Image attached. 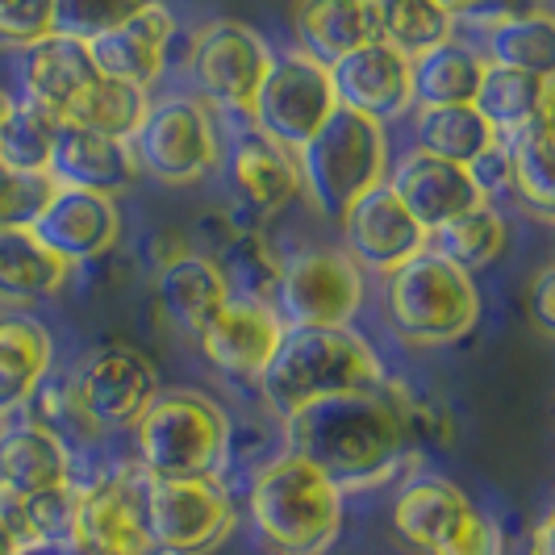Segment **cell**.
Here are the masks:
<instances>
[{
    "mask_svg": "<svg viewBox=\"0 0 555 555\" xmlns=\"http://www.w3.org/2000/svg\"><path fill=\"white\" fill-rule=\"evenodd\" d=\"M288 451L306 455L331 476L343 493L385 485L410 447L405 392L392 380L367 392H343L331 401L306 405L288 422Z\"/></svg>",
    "mask_w": 555,
    "mask_h": 555,
    "instance_id": "1",
    "label": "cell"
},
{
    "mask_svg": "<svg viewBox=\"0 0 555 555\" xmlns=\"http://www.w3.org/2000/svg\"><path fill=\"white\" fill-rule=\"evenodd\" d=\"M385 380L389 376L380 356L351 326H288L276 356L259 372V392L268 410L288 422L306 405L380 389Z\"/></svg>",
    "mask_w": 555,
    "mask_h": 555,
    "instance_id": "2",
    "label": "cell"
},
{
    "mask_svg": "<svg viewBox=\"0 0 555 555\" xmlns=\"http://www.w3.org/2000/svg\"><path fill=\"white\" fill-rule=\"evenodd\" d=\"M247 505L255 530L280 555H326L343 527V489L297 451L255 473Z\"/></svg>",
    "mask_w": 555,
    "mask_h": 555,
    "instance_id": "3",
    "label": "cell"
},
{
    "mask_svg": "<svg viewBox=\"0 0 555 555\" xmlns=\"http://www.w3.org/2000/svg\"><path fill=\"white\" fill-rule=\"evenodd\" d=\"M385 313L405 343L443 347L476 331L480 288L473 272L447 263L439 250L422 247L414 259H405L385 276Z\"/></svg>",
    "mask_w": 555,
    "mask_h": 555,
    "instance_id": "4",
    "label": "cell"
},
{
    "mask_svg": "<svg viewBox=\"0 0 555 555\" xmlns=\"http://www.w3.org/2000/svg\"><path fill=\"white\" fill-rule=\"evenodd\" d=\"M297 171L313 209L326 222H338L363 193H372L389 176L385 126L351 109H334L331 121L297 151Z\"/></svg>",
    "mask_w": 555,
    "mask_h": 555,
    "instance_id": "5",
    "label": "cell"
},
{
    "mask_svg": "<svg viewBox=\"0 0 555 555\" xmlns=\"http://www.w3.org/2000/svg\"><path fill=\"white\" fill-rule=\"evenodd\" d=\"M139 464L155 480L218 476L230 451V417L205 392L171 389L155 392L134 422Z\"/></svg>",
    "mask_w": 555,
    "mask_h": 555,
    "instance_id": "6",
    "label": "cell"
},
{
    "mask_svg": "<svg viewBox=\"0 0 555 555\" xmlns=\"http://www.w3.org/2000/svg\"><path fill=\"white\" fill-rule=\"evenodd\" d=\"M139 171L159 184H196L222 164L218 117L201 96H164L151 101L139 130L130 134Z\"/></svg>",
    "mask_w": 555,
    "mask_h": 555,
    "instance_id": "7",
    "label": "cell"
},
{
    "mask_svg": "<svg viewBox=\"0 0 555 555\" xmlns=\"http://www.w3.org/2000/svg\"><path fill=\"white\" fill-rule=\"evenodd\" d=\"M392 530L426 555H501V530L443 476H414L392 501Z\"/></svg>",
    "mask_w": 555,
    "mask_h": 555,
    "instance_id": "8",
    "label": "cell"
},
{
    "mask_svg": "<svg viewBox=\"0 0 555 555\" xmlns=\"http://www.w3.org/2000/svg\"><path fill=\"white\" fill-rule=\"evenodd\" d=\"M142 518L164 555H205L234 530V505L218 476L155 480L142 473Z\"/></svg>",
    "mask_w": 555,
    "mask_h": 555,
    "instance_id": "9",
    "label": "cell"
},
{
    "mask_svg": "<svg viewBox=\"0 0 555 555\" xmlns=\"http://www.w3.org/2000/svg\"><path fill=\"white\" fill-rule=\"evenodd\" d=\"M334 109H338V96H334L331 67L301 51H288V55H272L250 121H255V134L297 155L331 121Z\"/></svg>",
    "mask_w": 555,
    "mask_h": 555,
    "instance_id": "10",
    "label": "cell"
},
{
    "mask_svg": "<svg viewBox=\"0 0 555 555\" xmlns=\"http://www.w3.org/2000/svg\"><path fill=\"white\" fill-rule=\"evenodd\" d=\"M284 326H351L363 306V272L347 250L309 247L284 259L272 293Z\"/></svg>",
    "mask_w": 555,
    "mask_h": 555,
    "instance_id": "11",
    "label": "cell"
},
{
    "mask_svg": "<svg viewBox=\"0 0 555 555\" xmlns=\"http://www.w3.org/2000/svg\"><path fill=\"white\" fill-rule=\"evenodd\" d=\"M272 67V47L243 22H209L196 29L193 51H189V72H193L196 96L209 109H225L250 117L255 96L268 80Z\"/></svg>",
    "mask_w": 555,
    "mask_h": 555,
    "instance_id": "12",
    "label": "cell"
},
{
    "mask_svg": "<svg viewBox=\"0 0 555 555\" xmlns=\"http://www.w3.org/2000/svg\"><path fill=\"white\" fill-rule=\"evenodd\" d=\"M72 389L96 430H121V426H134L142 410L151 405V397L159 392V376L139 347L109 343L80 363Z\"/></svg>",
    "mask_w": 555,
    "mask_h": 555,
    "instance_id": "13",
    "label": "cell"
},
{
    "mask_svg": "<svg viewBox=\"0 0 555 555\" xmlns=\"http://www.w3.org/2000/svg\"><path fill=\"white\" fill-rule=\"evenodd\" d=\"M338 109H351L389 126L414 109V59L385 42H363L331 63Z\"/></svg>",
    "mask_w": 555,
    "mask_h": 555,
    "instance_id": "14",
    "label": "cell"
},
{
    "mask_svg": "<svg viewBox=\"0 0 555 555\" xmlns=\"http://www.w3.org/2000/svg\"><path fill=\"white\" fill-rule=\"evenodd\" d=\"M72 547L80 555H164L142 518V476H113L80 489Z\"/></svg>",
    "mask_w": 555,
    "mask_h": 555,
    "instance_id": "15",
    "label": "cell"
},
{
    "mask_svg": "<svg viewBox=\"0 0 555 555\" xmlns=\"http://www.w3.org/2000/svg\"><path fill=\"white\" fill-rule=\"evenodd\" d=\"M338 230H343L347 255L360 268L385 272V276H389L392 268H401L405 259H414L417 250L430 243V230H422L410 218V209L397 201L389 184H376L372 193H363L338 218Z\"/></svg>",
    "mask_w": 555,
    "mask_h": 555,
    "instance_id": "16",
    "label": "cell"
},
{
    "mask_svg": "<svg viewBox=\"0 0 555 555\" xmlns=\"http://www.w3.org/2000/svg\"><path fill=\"white\" fill-rule=\"evenodd\" d=\"M284 322L272 301H250V297H230L209 322L196 334L205 360L214 363L225 376H243V380H259V372L276 356L280 338H284Z\"/></svg>",
    "mask_w": 555,
    "mask_h": 555,
    "instance_id": "17",
    "label": "cell"
},
{
    "mask_svg": "<svg viewBox=\"0 0 555 555\" xmlns=\"http://www.w3.org/2000/svg\"><path fill=\"white\" fill-rule=\"evenodd\" d=\"M47 247L55 250L67 268L76 263H92L105 250H113L117 234H121V214L117 201L88 189H59L47 196L42 214L29 225Z\"/></svg>",
    "mask_w": 555,
    "mask_h": 555,
    "instance_id": "18",
    "label": "cell"
},
{
    "mask_svg": "<svg viewBox=\"0 0 555 555\" xmlns=\"http://www.w3.org/2000/svg\"><path fill=\"white\" fill-rule=\"evenodd\" d=\"M397 201L410 209L422 230H439L443 222L468 214L473 205H480L485 196L476 193L473 176L464 164H447L439 155H426V151H405L397 164H392V176H385Z\"/></svg>",
    "mask_w": 555,
    "mask_h": 555,
    "instance_id": "19",
    "label": "cell"
},
{
    "mask_svg": "<svg viewBox=\"0 0 555 555\" xmlns=\"http://www.w3.org/2000/svg\"><path fill=\"white\" fill-rule=\"evenodd\" d=\"M171 38H176V17H171V9L159 0V4L134 13L130 22L105 29L101 38H92L88 42V55H92L101 76L134 83L142 92H151L155 80L164 76Z\"/></svg>",
    "mask_w": 555,
    "mask_h": 555,
    "instance_id": "20",
    "label": "cell"
},
{
    "mask_svg": "<svg viewBox=\"0 0 555 555\" xmlns=\"http://www.w3.org/2000/svg\"><path fill=\"white\" fill-rule=\"evenodd\" d=\"M47 176L55 180L59 189H88V193L101 196H121L134 184L139 164H134V151H130L126 139L92 134V130L59 121Z\"/></svg>",
    "mask_w": 555,
    "mask_h": 555,
    "instance_id": "21",
    "label": "cell"
},
{
    "mask_svg": "<svg viewBox=\"0 0 555 555\" xmlns=\"http://www.w3.org/2000/svg\"><path fill=\"white\" fill-rule=\"evenodd\" d=\"M96 76L101 72H96V63L88 55V42L51 34L42 42H29L26 55H22V92H26L22 101L34 105V109L51 113L59 121L67 113V105Z\"/></svg>",
    "mask_w": 555,
    "mask_h": 555,
    "instance_id": "22",
    "label": "cell"
},
{
    "mask_svg": "<svg viewBox=\"0 0 555 555\" xmlns=\"http://www.w3.org/2000/svg\"><path fill=\"white\" fill-rule=\"evenodd\" d=\"M464 22L480 34V55L489 63L552 76L555 22L543 9H480Z\"/></svg>",
    "mask_w": 555,
    "mask_h": 555,
    "instance_id": "23",
    "label": "cell"
},
{
    "mask_svg": "<svg viewBox=\"0 0 555 555\" xmlns=\"http://www.w3.org/2000/svg\"><path fill=\"white\" fill-rule=\"evenodd\" d=\"M155 301L164 309V318L180 334L205 331V322L230 301V284H225L222 268L214 255L189 250L184 259L167 263L164 272H155Z\"/></svg>",
    "mask_w": 555,
    "mask_h": 555,
    "instance_id": "24",
    "label": "cell"
},
{
    "mask_svg": "<svg viewBox=\"0 0 555 555\" xmlns=\"http://www.w3.org/2000/svg\"><path fill=\"white\" fill-rule=\"evenodd\" d=\"M63 485H72V455L59 435L38 422L0 430V489L38 498Z\"/></svg>",
    "mask_w": 555,
    "mask_h": 555,
    "instance_id": "25",
    "label": "cell"
},
{
    "mask_svg": "<svg viewBox=\"0 0 555 555\" xmlns=\"http://www.w3.org/2000/svg\"><path fill=\"white\" fill-rule=\"evenodd\" d=\"M230 184L250 214H276L301 196L297 155L268 142L263 134H247L230 155Z\"/></svg>",
    "mask_w": 555,
    "mask_h": 555,
    "instance_id": "26",
    "label": "cell"
},
{
    "mask_svg": "<svg viewBox=\"0 0 555 555\" xmlns=\"http://www.w3.org/2000/svg\"><path fill=\"white\" fill-rule=\"evenodd\" d=\"M55 343L51 331L29 313H0V414L34 401L38 385L51 376Z\"/></svg>",
    "mask_w": 555,
    "mask_h": 555,
    "instance_id": "27",
    "label": "cell"
},
{
    "mask_svg": "<svg viewBox=\"0 0 555 555\" xmlns=\"http://www.w3.org/2000/svg\"><path fill=\"white\" fill-rule=\"evenodd\" d=\"M67 263L47 247L29 225L0 230V301L4 306H38L67 284Z\"/></svg>",
    "mask_w": 555,
    "mask_h": 555,
    "instance_id": "28",
    "label": "cell"
},
{
    "mask_svg": "<svg viewBox=\"0 0 555 555\" xmlns=\"http://www.w3.org/2000/svg\"><path fill=\"white\" fill-rule=\"evenodd\" d=\"M293 34L301 55L331 67L334 59L372 42L367 0H293Z\"/></svg>",
    "mask_w": 555,
    "mask_h": 555,
    "instance_id": "29",
    "label": "cell"
},
{
    "mask_svg": "<svg viewBox=\"0 0 555 555\" xmlns=\"http://www.w3.org/2000/svg\"><path fill=\"white\" fill-rule=\"evenodd\" d=\"M489 59L464 38H447L414 59V109H443V105H473Z\"/></svg>",
    "mask_w": 555,
    "mask_h": 555,
    "instance_id": "30",
    "label": "cell"
},
{
    "mask_svg": "<svg viewBox=\"0 0 555 555\" xmlns=\"http://www.w3.org/2000/svg\"><path fill=\"white\" fill-rule=\"evenodd\" d=\"M473 109L498 130V139H505L518 126L552 113V76H534V72H522V67L489 63L473 96Z\"/></svg>",
    "mask_w": 555,
    "mask_h": 555,
    "instance_id": "31",
    "label": "cell"
},
{
    "mask_svg": "<svg viewBox=\"0 0 555 555\" xmlns=\"http://www.w3.org/2000/svg\"><path fill=\"white\" fill-rule=\"evenodd\" d=\"M505 159H509V193L534 209L539 218H552L555 184H552V113L518 126L514 134L501 139Z\"/></svg>",
    "mask_w": 555,
    "mask_h": 555,
    "instance_id": "32",
    "label": "cell"
},
{
    "mask_svg": "<svg viewBox=\"0 0 555 555\" xmlns=\"http://www.w3.org/2000/svg\"><path fill=\"white\" fill-rule=\"evenodd\" d=\"M372 9V42H385L405 59L426 55L430 47L455 34V22L430 0H367Z\"/></svg>",
    "mask_w": 555,
    "mask_h": 555,
    "instance_id": "33",
    "label": "cell"
},
{
    "mask_svg": "<svg viewBox=\"0 0 555 555\" xmlns=\"http://www.w3.org/2000/svg\"><path fill=\"white\" fill-rule=\"evenodd\" d=\"M493 142H498V130L473 105H443V109L414 113V146L426 155H439L447 164L468 167Z\"/></svg>",
    "mask_w": 555,
    "mask_h": 555,
    "instance_id": "34",
    "label": "cell"
},
{
    "mask_svg": "<svg viewBox=\"0 0 555 555\" xmlns=\"http://www.w3.org/2000/svg\"><path fill=\"white\" fill-rule=\"evenodd\" d=\"M146 105H151V96H146L142 88L109 80V76H96V80L88 83L80 96L67 105V113H63L59 121L92 130V134H109V139L130 142V134L139 130Z\"/></svg>",
    "mask_w": 555,
    "mask_h": 555,
    "instance_id": "35",
    "label": "cell"
},
{
    "mask_svg": "<svg viewBox=\"0 0 555 555\" xmlns=\"http://www.w3.org/2000/svg\"><path fill=\"white\" fill-rule=\"evenodd\" d=\"M426 247L439 250L447 263H455L464 272H480L505 250V218L489 201H480L468 214H460V218L443 222L439 230H430Z\"/></svg>",
    "mask_w": 555,
    "mask_h": 555,
    "instance_id": "36",
    "label": "cell"
},
{
    "mask_svg": "<svg viewBox=\"0 0 555 555\" xmlns=\"http://www.w3.org/2000/svg\"><path fill=\"white\" fill-rule=\"evenodd\" d=\"M218 268H222L225 284H230V297H250V301H272L276 293L280 268H284V255L272 247V238L255 225H243L225 238L222 255H214Z\"/></svg>",
    "mask_w": 555,
    "mask_h": 555,
    "instance_id": "37",
    "label": "cell"
},
{
    "mask_svg": "<svg viewBox=\"0 0 555 555\" xmlns=\"http://www.w3.org/2000/svg\"><path fill=\"white\" fill-rule=\"evenodd\" d=\"M59 121L51 113L34 109L26 101H9L0 117V164L17 171H47L55 151Z\"/></svg>",
    "mask_w": 555,
    "mask_h": 555,
    "instance_id": "38",
    "label": "cell"
},
{
    "mask_svg": "<svg viewBox=\"0 0 555 555\" xmlns=\"http://www.w3.org/2000/svg\"><path fill=\"white\" fill-rule=\"evenodd\" d=\"M151 4H159V0H55V34L92 42L105 29L130 22L134 13L151 9Z\"/></svg>",
    "mask_w": 555,
    "mask_h": 555,
    "instance_id": "39",
    "label": "cell"
},
{
    "mask_svg": "<svg viewBox=\"0 0 555 555\" xmlns=\"http://www.w3.org/2000/svg\"><path fill=\"white\" fill-rule=\"evenodd\" d=\"M51 193H55V180L47 171H17V167L0 164V230L34 225Z\"/></svg>",
    "mask_w": 555,
    "mask_h": 555,
    "instance_id": "40",
    "label": "cell"
},
{
    "mask_svg": "<svg viewBox=\"0 0 555 555\" xmlns=\"http://www.w3.org/2000/svg\"><path fill=\"white\" fill-rule=\"evenodd\" d=\"M55 34V0H17L0 13V38L29 47Z\"/></svg>",
    "mask_w": 555,
    "mask_h": 555,
    "instance_id": "41",
    "label": "cell"
},
{
    "mask_svg": "<svg viewBox=\"0 0 555 555\" xmlns=\"http://www.w3.org/2000/svg\"><path fill=\"white\" fill-rule=\"evenodd\" d=\"M468 176H473L476 193L485 196L489 205H493V196L509 193V159H505V146L501 139L489 146V151H480L473 164H468Z\"/></svg>",
    "mask_w": 555,
    "mask_h": 555,
    "instance_id": "42",
    "label": "cell"
},
{
    "mask_svg": "<svg viewBox=\"0 0 555 555\" xmlns=\"http://www.w3.org/2000/svg\"><path fill=\"white\" fill-rule=\"evenodd\" d=\"M530 318H534V331L555 334V268L552 263H543L534 280H530Z\"/></svg>",
    "mask_w": 555,
    "mask_h": 555,
    "instance_id": "43",
    "label": "cell"
},
{
    "mask_svg": "<svg viewBox=\"0 0 555 555\" xmlns=\"http://www.w3.org/2000/svg\"><path fill=\"white\" fill-rule=\"evenodd\" d=\"M189 250H193V243H189L180 230H159V234H151V238H146V259H151V268H155V272H164L167 263L184 259Z\"/></svg>",
    "mask_w": 555,
    "mask_h": 555,
    "instance_id": "44",
    "label": "cell"
},
{
    "mask_svg": "<svg viewBox=\"0 0 555 555\" xmlns=\"http://www.w3.org/2000/svg\"><path fill=\"white\" fill-rule=\"evenodd\" d=\"M555 547V514L547 509L543 518H539V527L530 534V555H552Z\"/></svg>",
    "mask_w": 555,
    "mask_h": 555,
    "instance_id": "45",
    "label": "cell"
},
{
    "mask_svg": "<svg viewBox=\"0 0 555 555\" xmlns=\"http://www.w3.org/2000/svg\"><path fill=\"white\" fill-rule=\"evenodd\" d=\"M435 9H443L451 22H464V17H473V13H480L489 0H430Z\"/></svg>",
    "mask_w": 555,
    "mask_h": 555,
    "instance_id": "46",
    "label": "cell"
},
{
    "mask_svg": "<svg viewBox=\"0 0 555 555\" xmlns=\"http://www.w3.org/2000/svg\"><path fill=\"white\" fill-rule=\"evenodd\" d=\"M0 555H22V552H17V543L9 539V530H4V522H0Z\"/></svg>",
    "mask_w": 555,
    "mask_h": 555,
    "instance_id": "47",
    "label": "cell"
},
{
    "mask_svg": "<svg viewBox=\"0 0 555 555\" xmlns=\"http://www.w3.org/2000/svg\"><path fill=\"white\" fill-rule=\"evenodd\" d=\"M4 109H9V96H4V92H0V117H4Z\"/></svg>",
    "mask_w": 555,
    "mask_h": 555,
    "instance_id": "48",
    "label": "cell"
},
{
    "mask_svg": "<svg viewBox=\"0 0 555 555\" xmlns=\"http://www.w3.org/2000/svg\"><path fill=\"white\" fill-rule=\"evenodd\" d=\"M9 4H17V0H0V13H4V9H9Z\"/></svg>",
    "mask_w": 555,
    "mask_h": 555,
    "instance_id": "49",
    "label": "cell"
}]
</instances>
